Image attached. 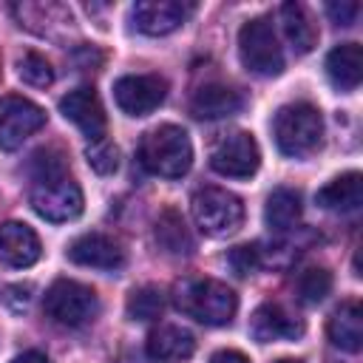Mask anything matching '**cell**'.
Wrapping results in <instances>:
<instances>
[{
	"mask_svg": "<svg viewBox=\"0 0 363 363\" xmlns=\"http://www.w3.org/2000/svg\"><path fill=\"white\" fill-rule=\"evenodd\" d=\"M193 218L204 235H230L244 221V204L235 193L221 187H201L190 199Z\"/></svg>",
	"mask_w": 363,
	"mask_h": 363,
	"instance_id": "52a82bcc",
	"label": "cell"
},
{
	"mask_svg": "<svg viewBox=\"0 0 363 363\" xmlns=\"http://www.w3.org/2000/svg\"><path fill=\"white\" fill-rule=\"evenodd\" d=\"M272 136L284 156L301 159L318 150L323 139V116L312 102H289L272 119Z\"/></svg>",
	"mask_w": 363,
	"mask_h": 363,
	"instance_id": "3957f363",
	"label": "cell"
},
{
	"mask_svg": "<svg viewBox=\"0 0 363 363\" xmlns=\"http://www.w3.org/2000/svg\"><path fill=\"white\" fill-rule=\"evenodd\" d=\"M326 335L337 349L360 352V346H363V309H360V303L357 301H343L332 312V318L326 323Z\"/></svg>",
	"mask_w": 363,
	"mask_h": 363,
	"instance_id": "2e32d148",
	"label": "cell"
},
{
	"mask_svg": "<svg viewBox=\"0 0 363 363\" xmlns=\"http://www.w3.org/2000/svg\"><path fill=\"white\" fill-rule=\"evenodd\" d=\"M261 164V150L252 133L233 130L224 133L210 150V167L230 179H250Z\"/></svg>",
	"mask_w": 363,
	"mask_h": 363,
	"instance_id": "ba28073f",
	"label": "cell"
},
{
	"mask_svg": "<svg viewBox=\"0 0 363 363\" xmlns=\"http://www.w3.org/2000/svg\"><path fill=\"white\" fill-rule=\"evenodd\" d=\"M227 264L233 267L235 275L247 278L252 275L258 267H261V250L255 244H241V247H233L230 255H227Z\"/></svg>",
	"mask_w": 363,
	"mask_h": 363,
	"instance_id": "83f0119b",
	"label": "cell"
},
{
	"mask_svg": "<svg viewBox=\"0 0 363 363\" xmlns=\"http://www.w3.org/2000/svg\"><path fill=\"white\" fill-rule=\"evenodd\" d=\"M139 162L147 173L162 179H182L193 164V145L184 128L159 125L139 142Z\"/></svg>",
	"mask_w": 363,
	"mask_h": 363,
	"instance_id": "7a4b0ae2",
	"label": "cell"
},
{
	"mask_svg": "<svg viewBox=\"0 0 363 363\" xmlns=\"http://www.w3.org/2000/svg\"><path fill=\"white\" fill-rule=\"evenodd\" d=\"M301 193L292 187H275L264 204V221L272 230H289L301 218Z\"/></svg>",
	"mask_w": 363,
	"mask_h": 363,
	"instance_id": "603a6c76",
	"label": "cell"
},
{
	"mask_svg": "<svg viewBox=\"0 0 363 363\" xmlns=\"http://www.w3.org/2000/svg\"><path fill=\"white\" fill-rule=\"evenodd\" d=\"M45 125V111L17 94L0 96V147L17 150L31 133Z\"/></svg>",
	"mask_w": 363,
	"mask_h": 363,
	"instance_id": "9c48e42d",
	"label": "cell"
},
{
	"mask_svg": "<svg viewBox=\"0 0 363 363\" xmlns=\"http://www.w3.org/2000/svg\"><path fill=\"white\" fill-rule=\"evenodd\" d=\"M167 96V82L159 74H128L113 82V99L128 116L153 113Z\"/></svg>",
	"mask_w": 363,
	"mask_h": 363,
	"instance_id": "30bf717a",
	"label": "cell"
},
{
	"mask_svg": "<svg viewBox=\"0 0 363 363\" xmlns=\"http://www.w3.org/2000/svg\"><path fill=\"white\" fill-rule=\"evenodd\" d=\"M65 255H68V261H74L79 267H91V269H119L125 264V250L119 247V241H113L105 233L77 235L68 244Z\"/></svg>",
	"mask_w": 363,
	"mask_h": 363,
	"instance_id": "4fadbf2b",
	"label": "cell"
},
{
	"mask_svg": "<svg viewBox=\"0 0 363 363\" xmlns=\"http://www.w3.org/2000/svg\"><path fill=\"white\" fill-rule=\"evenodd\" d=\"M275 363H303V360H295V357H281V360H275Z\"/></svg>",
	"mask_w": 363,
	"mask_h": 363,
	"instance_id": "1f68e13d",
	"label": "cell"
},
{
	"mask_svg": "<svg viewBox=\"0 0 363 363\" xmlns=\"http://www.w3.org/2000/svg\"><path fill=\"white\" fill-rule=\"evenodd\" d=\"M281 23H284L286 40L292 43V48L298 54H306L318 45V26L312 23V14L301 3H284L281 6Z\"/></svg>",
	"mask_w": 363,
	"mask_h": 363,
	"instance_id": "7402d4cb",
	"label": "cell"
},
{
	"mask_svg": "<svg viewBox=\"0 0 363 363\" xmlns=\"http://www.w3.org/2000/svg\"><path fill=\"white\" fill-rule=\"evenodd\" d=\"M17 77H20L26 85H31V88H48V85L54 82V68H51V62H48L43 54L26 51V54L17 60Z\"/></svg>",
	"mask_w": 363,
	"mask_h": 363,
	"instance_id": "484cf974",
	"label": "cell"
},
{
	"mask_svg": "<svg viewBox=\"0 0 363 363\" xmlns=\"http://www.w3.org/2000/svg\"><path fill=\"white\" fill-rule=\"evenodd\" d=\"M156 244L170 255H190L193 252V235L176 207H164L153 227Z\"/></svg>",
	"mask_w": 363,
	"mask_h": 363,
	"instance_id": "44dd1931",
	"label": "cell"
},
{
	"mask_svg": "<svg viewBox=\"0 0 363 363\" xmlns=\"http://www.w3.org/2000/svg\"><path fill=\"white\" fill-rule=\"evenodd\" d=\"M326 77L337 91H354L363 77V51L357 43L335 45L326 57Z\"/></svg>",
	"mask_w": 363,
	"mask_h": 363,
	"instance_id": "ac0fdd59",
	"label": "cell"
},
{
	"mask_svg": "<svg viewBox=\"0 0 363 363\" xmlns=\"http://www.w3.org/2000/svg\"><path fill=\"white\" fill-rule=\"evenodd\" d=\"M210 363H250V357L241 354L238 349H218V352L210 357Z\"/></svg>",
	"mask_w": 363,
	"mask_h": 363,
	"instance_id": "f546056e",
	"label": "cell"
},
{
	"mask_svg": "<svg viewBox=\"0 0 363 363\" xmlns=\"http://www.w3.org/2000/svg\"><path fill=\"white\" fill-rule=\"evenodd\" d=\"M11 363H51L43 352H37V349H28V352H23V354H17Z\"/></svg>",
	"mask_w": 363,
	"mask_h": 363,
	"instance_id": "4dcf8cb0",
	"label": "cell"
},
{
	"mask_svg": "<svg viewBox=\"0 0 363 363\" xmlns=\"http://www.w3.org/2000/svg\"><path fill=\"white\" fill-rule=\"evenodd\" d=\"M173 301L176 306L199 320V323H207V326H224L235 318V309H238V298L235 292L216 281V278H184L176 284L173 289Z\"/></svg>",
	"mask_w": 363,
	"mask_h": 363,
	"instance_id": "6da1fadb",
	"label": "cell"
},
{
	"mask_svg": "<svg viewBox=\"0 0 363 363\" xmlns=\"http://www.w3.org/2000/svg\"><path fill=\"white\" fill-rule=\"evenodd\" d=\"M85 159H88V164H91L94 173L111 176V173H116V167H119V147L111 145V142H105V139H99V142H94V145L85 150Z\"/></svg>",
	"mask_w": 363,
	"mask_h": 363,
	"instance_id": "4316f807",
	"label": "cell"
},
{
	"mask_svg": "<svg viewBox=\"0 0 363 363\" xmlns=\"http://www.w3.org/2000/svg\"><path fill=\"white\" fill-rule=\"evenodd\" d=\"M125 312H128L130 320H156L164 312V292L159 286H153V284L136 286L128 295Z\"/></svg>",
	"mask_w": 363,
	"mask_h": 363,
	"instance_id": "cb8c5ba5",
	"label": "cell"
},
{
	"mask_svg": "<svg viewBox=\"0 0 363 363\" xmlns=\"http://www.w3.org/2000/svg\"><path fill=\"white\" fill-rule=\"evenodd\" d=\"M238 54L247 71L258 77H278L284 71V51L267 17H252L238 31Z\"/></svg>",
	"mask_w": 363,
	"mask_h": 363,
	"instance_id": "8992f818",
	"label": "cell"
},
{
	"mask_svg": "<svg viewBox=\"0 0 363 363\" xmlns=\"http://www.w3.org/2000/svg\"><path fill=\"white\" fill-rule=\"evenodd\" d=\"M28 201L40 218L54 221V224L71 221L82 213V190L68 176V170L57 173V176L34 179V184L28 190Z\"/></svg>",
	"mask_w": 363,
	"mask_h": 363,
	"instance_id": "5b68a950",
	"label": "cell"
},
{
	"mask_svg": "<svg viewBox=\"0 0 363 363\" xmlns=\"http://www.w3.org/2000/svg\"><path fill=\"white\" fill-rule=\"evenodd\" d=\"M190 11L193 6L179 3V0H139L130 9V20L142 34L162 37V34L176 31L187 20Z\"/></svg>",
	"mask_w": 363,
	"mask_h": 363,
	"instance_id": "7c38bea8",
	"label": "cell"
},
{
	"mask_svg": "<svg viewBox=\"0 0 363 363\" xmlns=\"http://www.w3.org/2000/svg\"><path fill=\"white\" fill-rule=\"evenodd\" d=\"M196 352V337L182 326H159L147 335V354L159 363H182Z\"/></svg>",
	"mask_w": 363,
	"mask_h": 363,
	"instance_id": "e0dca14e",
	"label": "cell"
},
{
	"mask_svg": "<svg viewBox=\"0 0 363 363\" xmlns=\"http://www.w3.org/2000/svg\"><path fill=\"white\" fill-rule=\"evenodd\" d=\"M315 201L323 210H335V213L357 210L360 201H363V176L357 170H349V173L335 176L329 184H323L315 193Z\"/></svg>",
	"mask_w": 363,
	"mask_h": 363,
	"instance_id": "ffe728a7",
	"label": "cell"
},
{
	"mask_svg": "<svg viewBox=\"0 0 363 363\" xmlns=\"http://www.w3.org/2000/svg\"><path fill=\"white\" fill-rule=\"evenodd\" d=\"M332 292V272L326 267H309L298 275V298L303 303H320Z\"/></svg>",
	"mask_w": 363,
	"mask_h": 363,
	"instance_id": "d4e9b609",
	"label": "cell"
},
{
	"mask_svg": "<svg viewBox=\"0 0 363 363\" xmlns=\"http://www.w3.org/2000/svg\"><path fill=\"white\" fill-rule=\"evenodd\" d=\"M60 111L65 119H71L91 142H99L108 130V116H105V108L96 96L94 88L88 85H79L74 91H68L62 99H60Z\"/></svg>",
	"mask_w": 363,
	"mask_h": 363,
	"instance_id": "8fae6325",
	"label": "cell"
},
{
	"mask_svg": "<svg viewBox=\"0 0 363 363\" xmlns=\"http://www.w3.org/2000/svg\"><path fill=\"white\" fill-rule=\"evenodd\" d=\"M244 105L241 94L227 88V85H218V82H210V85H201L193 99H190V111L193 116L199 119H221V116H233L238 113Z\"/></svg>",
	"mask_w": 363,
	"mask_h": 363,
	"instance_id": "d6986e66",
	"label": "cell"
},
{
	"mask_svg": "<svg viewBox=\"0 0 363 363\" xmlns=\"http://www.w3.org/2000/svg\"><path fill=\"white\" fill-rule=\"evenodd\" d=\"M326 14H329L337 26H354V20H357V14H360V3H354V0L329 3V6H326Z\"/></svg>",
	"mask_w": 363,
	"mask_h": 363,
	"instance_id": "f1b7e54d",
	"label": "cell"
},
{
	"mask_svg": "<svg viewBox=\"0 0 363 363\" xmlns=\"http://www.w3.org/2000/svg\"><path fill=\"white\" fill-rule=\"evenodd\" d=\"M250 335L258 343H272V340H295L303 335V323L295 320L284 306L278 303H261L252 318H250Z\"/></svg>",
	"mask_w": 363,
	"mask_h": 363,
	"instance_id": "9a60e30c",
	"label": "cell"
},
{
	"mask_svg": "<svg viewBox=\"0 0 363 363\" xmlns=\"http://www.w3.org/2000/svg\"><path fill=\"white\" fill-rule=\"evenodd\" d=\"M40 238L37 233L23 224V221H3L0 224V261L14 267V269H26L31 264L40 261Z\"/></svg>",
	"mask_w": 363,
	"mask_h": 363,
	"instance_id": "5bb4252c",
	"label": "cell"
},
{
	"mask_svg": "<svg viewBox=\"0 0 363 363\" xmlns=\"http://www.w3.org/2000/svg\"><path fill=\"white\" fill-rule=\"evenodd\" d=\"M43 309L54 323L68 326V329H79L88 320H94V315L99 312V301L88 284H79L71 278H57L45 289Z\"/></svg>",
	"mask_w": 363,
	"mask_h": 363,
	"instance_id": "277c9868",
	"label": "cell"
}]
</instances>
